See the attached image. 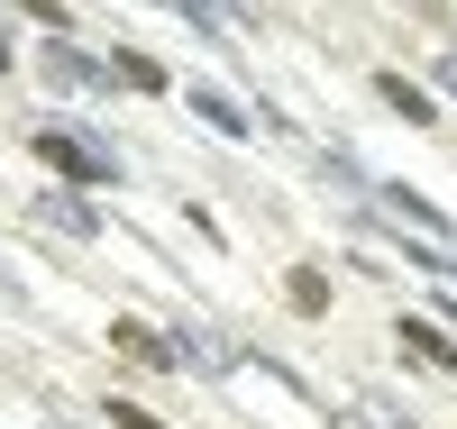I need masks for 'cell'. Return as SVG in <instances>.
<instances>
[{
    "label": "cell",
    "mask_w": 457,
    "mask_h": 429,
    "mask_svg": "<svg viewBox=\"0 0 457 429\" xmlns=\"http://www.w3.org/2000/svg\"><path fill=\"white\" fill-rule=\"evenodd\" d=\"M28 146H37V165H55L64 183H120V155H110L101 137H83V128H64V120L28 128Z\"/></svg>",
    "instance_id": "6da1fadb"
},
{
    "label": "cell",
    "mask_w": 457,
    "mask_h": 429,
    "mask_svg": "<svg viewBox=\"0 0 457 429\" xmlns=\"http://www.w3.org/2000/svg\"><path fill=\"white\" fill-rule=\"evenodd\" d=\"M37 219H46V228H64V238H101V210H92L73 183H46V192H37Z\"/></svg>",
    "instance_id": "7a4b0ae2"
},
{
    "label": "cell",
    "mask_w": 457,
    "mask_h": 429,
    "mask_svg": "<svg viewBox=\"0 0 457 429\" xmlns=\"http://www.w3.org/2000/svg\"><path fill=\"white\" fill-rule=\"evenodd\" d=\"M37 73H46V83H64V92H92V83H110V64H92L83 46H64V37H46V46H37Z\"/></svg>",
    "instance_id": "3957f363"
},
{
    "label": "cell",
    "mask_w": 457,
    "mask_h": 429,
    "mask_svg": "<svg viewBox=\"0 0 457 429\" xmlns=\"http://www.w3.org/2000/svg\"><path fill=\"white\" fill-rule=\"evenodd\" d=\"M165 347H174V366H193V375H228V366H238V347H228V338H211V329H193V320H183Z\"/></svg>",
    "instance_id": "277c9868"
},
{
    "label": "cell",
    "mask_w": 457,
    "mask_h": 429,
    "mask_svg": "<svg viewBox=\"0 0 457 429\" xmlns=\"http://www.w3.org/2000/svg\"><path fill=\"white\" fill-rule=\"evenodd\" d=\"M183 101H193V120H202V128H220V137H256V110H238V101H228V92H211V83H193V92H183Z\"/></svg>",
    "instance_id": "5b68a950"
},
{
    "label": "cell",
    "mask_w": 457,
    "mask_h": 429,
    "mask_svg": "<svg viewBox=\"0 0 457 429\" xmlns=\"http://www.w3.org/2000/svg\"><path fill=\"white\" fill-rule=\"evenodd\" d=\"M110 347H120V357H137V366H174V347L146 329V320H110Z\"/></svg>",
    "instance_id": "8992f818"
},
{
    "label": "cell",
    "mask_w": 457,
    "mask_h": 429,
    "mask_svg": "<svg viewBox=\"0 0 457 429\" xmlns=\"http://www.w3.org/2000/svg\"><path fill=\"white\" fill-rule=\"evenodd\" d=\"M375 92H385V110H403L411 128H430V120H439V110H430V92H421V83H403V73H375Z\"/></svg>",
    "instance_id": "52a82bcc"
},
{
    "label": "cell",
    "mask_w": 457,
    "mask_h": 429,
    "mask_svg": "<svg viewBox=\"0 0 457 429\" xmlns=\"http://www.w3.org/2000/svg\"><path fill=\"white\" fill-rule=\"evenodd\" d=\"M403 357H421V366H457V347H448V329H430V320H403Z\"/></svg>",
    "instance_id": "ba28073f"
},
{
    "label": "cell",
    "mask_w": 457,
    "mask_h": 429,
    "mask_svg": "<svg viewBox=\"0 0 457 429\" xmlns=\"http://www.w3.org/2000/svg\"><path fill=\"white\" fill-rule=\"evenodd\" d=\"M110 83H129V92H165V64L137 55V46H120V55H110Z\"/></svg>",
    "instance_id": "9c48e42d"
},
{
    "label": "cell",
    "mask_w": 457,
    "mask_h": 429,
    "mask_svg": "<svg viewBox=\"0 0 457 429\" xmlns=\"http://www.w3.org/2000/svg\"><path fill=\"white\" fill-rule=\"evenodd\" d=\"M284 301L302 310V320H320V310H329V275H320V265H293V284H284Z\"/></svg>",
    "instance_id": "30bf717a"
},
{
    "label": "cell",
    "mask_w": 457,
    "mask_h": 429,
    "mask_svg": "<svg viewBox=\"0 0 457 429\" xmlns=\"http://www.w3.org/2000/svg\"><path fill=\"white\" fill-rule=\"evenodd\" d=\"M357 420H366V429H411V411H394L385 393H357Z\"/></svg>",
    "instance_id": "8fae6325"
},
{
    "label": "cell",
    "mask_w": 457,
    "mask_h": 429,
    "mask_svg": "<svg viewBox=\"0 0 457 429\" xmlns=\"http://www.w3.org/2000/svg\"><path fill=\"white\" fill-rule=\"evenodd\" d=\"M110 429H165L156 411H137V402H110Z\"/></svg>",
    "instance_id": "7c38bea8"
},
{
    "label": "cell",
    "mask_w": 457,
    "mask_h": 429,
    "mask_svg": "<svg viewBox=\"0 0 457 429\" xmlns=\"http://www.w3.org/2000/svg\"><path fill=\"white\" fill-rule=\"evenodd\" d=\"M439 92H448V101H457V46H448V55H439Z\"/></svg>",
    "instance_id": "4fadbf2b"
},
{
    "label": "cell",
    "mask_w": 457,
    "mask_h": 429,
    "mask_svg": "<svg viewBox=\"0 0 457 429\" xmlns=\"http://www.w3.org/2000/svg\"><path fill=\"white\" fill-rule=\"evenodd\" d=\"M0 64H10V37H0Z\"/></svg>",
    "instance_id": "5bb4252c"
},
{
    "label": "cell",
    "mask_w": 457,
    "mask_h": 429,
    "mask_svg": "<svg viewBox=\"0 0 457 429\" xmlns=\"http://www.w3.org/2000/svg\"><path fill=\"white\" fill-rule=\"evenodd\" d=\"M46 429H73V420H46Z\"/></svg>",
    "instance_id": "9a60e30c"
}]
</instances>
